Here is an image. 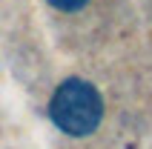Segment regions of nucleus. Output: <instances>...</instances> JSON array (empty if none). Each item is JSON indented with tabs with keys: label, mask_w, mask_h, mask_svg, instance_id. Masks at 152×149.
Returning <instances> with one entry per match:
<instances>
[{
	"label": "nucleus",
	"mask_w": 152,
	"mask_h": 149,
	"mask_svg": "<svg viewBox=\"0 0 152 149\" xmlns=\"http://www.w3.org/2000/svg\"><path fill=\"white\" fill-rule=\"evenodd\" d=\"M49 115H52V123L60 132L72 135V138H83V135H92L101 126L103 100L89 80L69 77L55 89L52 103H49Z\"/></svg>",
	"instance_id": "f257e3e1"
},
{
	"label": "nucleus",
	"mask_w": 152,
	"mask_h": 149,
	"mask_svg": "<svg viewBox=\"0 0 152 149\" xmlns=\"http://www.w3.org/2000/svg\"><path fill=\"white\" fill-rule=\"evenodd\" d=\"M55 9H60V12H77V9H83L89 0H49Z\"/></svg>",
	"instance_id": "f03ea898"
}]
</instances>
